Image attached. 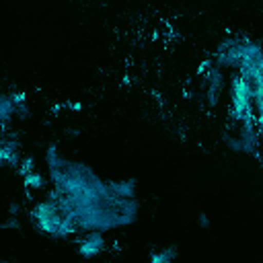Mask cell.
Masks as SVG:
<instances>
[{
	"label": "cell",
	"mask_w": 263,
	"mask_h": 263,
	"mask_svg": "<svg viewBox=\"0 0 263 263\" xmlns=\"http://www.w3.org/2000/svg\"><path fill=\"white\" fill-rule=\"evenodd\" d=\"M78 134H80V132H78V129H74V127H68V129H66V138H68V140L78 138Z\"/></svg>",
	"instance_id": "cell-14"
},
{
	"label": "cell",
	"mask_w": 263,
	"mask_h": 263,
	"mask_svg": "<svg viewBox=\"0 0 263 263\" xmlns=\"http://www.w3.org/2000/svg\"><path fill=\"white\" fill-rule=\"evenodd\" d=\"M18 175L21 177H25L27 173H33L35 171V158H31V156H25V158H21V164H18Z\"/></svg>",
	"instance_id": "cell-8"
},
{
	"label": "cell",
	"mask_w": 263,
	"mask_h": 263,
	"mask_svg": "<svg viewBox=\"0 0 263 263\" xmlns=\"http://www.w3.org/2000/svg\"><path fill=\"white\" fill-rule=\"evenodd\" d=\"M23 179H25V187H27L29 191H31V189H33V191H37V189L45 187V177H43L37 168H35L33 173H27Z\"/></svg>",
	"instance_id": "cell-6"
},
{
	"label": "cell",
	"mask_w": 263,
	"mask_h": 263,
	"mask_svg": "<svg viewBox=\"0 0 263 263\" xmlns=\"http://www.w3.org/2000/svg\"><path fill=\"white\" fill-rule=\"evenodd\" d=\"M29 117H31V109H29L27 103H21V105L14 107V119H18V121H27Z\"/></svg>",
	"instance_id": "cell-9"
},
{
	"label": "cell",
	"mask_w": 263,
	"mask_h": 263,
	"mask_svg": "<svg viewBox=\"0 0 263 263\" xmlns=\"http://www.w3.org/2000/svg\"><path fill=\"white\" fill-rule=\"evenodd\" d=\"M14 119V103L8 92L0 90V125H6Z\"/></svg>",
	"instance_id": "cell-4"
},
{
	"label": "cell",
	"mask_w": 263,
	"mask_h": 263,
	"mask_svg": "<svg viewBox=\"0 0 263 263\" xmlns=\"http://www.w3.org/2000/svg\"><path fill=\"white\" fill-rule=\"evenodd\" d=\"M8 216H18L21 212H23V205H21V201H16V199H12L10 203H8Z\"/></svg>",
	"instance_id": "cell-11"
},
{
	"label": "cell",
	"mask_w": 263,
	"mask_h": 263,
	"mask_svg": "<svg viewBox=\"0 0 263 263\" xmlns=\"http://www.w3.org/2000/svg\"><path fill=\"white\" fill-rule=\"evenodd\" d=\"M55 199L45 197L41 201H35L31 212H29V220H31L33 228L39 234L49 236L53 240H58V230H60V224L64 220V214H62V210H60Z\"/></svg>",
	"instance_id": "cell-1"
},
{
	"label": "cell",
	"mask_w": 263,
	"mask_h": 263,
	"mask_svg": "<svg viewBox=\"0 0 263 263\" xmlns=\"http://www.w3.org/2000/svg\"><path fill=\"white\" fill-rule=\"evenodd\" d=\"M111 193L119 199H136V181L125 179V181H109L107 183Z\"/></svg>",
	"instance_id": "cell-3"
},
{
	"label": "cell",
	"mask_w": 263,
	"mask_h": 263,
	"mask_svg": "<svg viewBox=\"0 0 263 263\" xmlns=\"http://www.w3.org/2000/svg\"><path fill=\"white\" fill-rule=\"evenodd\" d=\"M222 140H224V144H226L232 152H242V144H240V140H238L236 134H228V132H224V134H222Z\"/></svg>",
	"instance_id": "cell-7"
},
{
	"label": "cell",
	"mask_w": 263,
	"mask_h": 263,
	"mask_svg": "<svg viewBox=\"0 0 263 263\" xmlns=\"http://www.w3.org/2000/svg\"><path fill=\"white\" fill-rule=\"evenodd\" d=\"M21 220H18V216H8L2 224H0V228H4V230H21Z\"/></svg>",
	"instance_id": "cell-10"
},
{
	"label": "cell",
	"mask_w": 263,
	"mask_h": 263,
	"mask_svg": "<svg viewBox=\"0 0 263 263\" xmlns=\"http://www.w3.org/2000/svg\"><path fill=\"white\" fill-rule=\"evenodd\" d=\"M197 224H199V228H210V218H208L205 214H199Z\"/></svg>",
	"instance_id": "cell-12"
},
{
	"label": "cell",
	"mask_w": 263,
	"mask_h": 263,
	"mask_svg": "<svg viewBox=\"0 0 263 263\" xmlns=\"http://www.w3.org/2000/svg\"><path fill=\"white\" fill-rule=\"evenodd\" d=\"M179 255V247L177 245H168L164 249L152 251L150 253V263H173Z\"/></svg>",
	"instance_id": "cell-5"
},
{
	"label": "cell",
	"mask_w": 263,
	"mask_h": 263,
	"mask_svg": "<svg viewBox=\"0 0 263 263\" xmlns=\"http://www.w3.org/2000/svg\"><path fill=\"white\" fill-rule=\"evenodd\" d=\"M62 107H70L72 111H82V103H78V101H76V103H74V101H70V103H64Z\"/></svg>",
	"instance_id": "cell-13"
},
{
	"label": "cell",
	"mask_w": 263,
	"mask_h": 263,
	"mask_svg": "<svg viewBox=\"0 0 263 263\" xmlns=\"http://www.w3.org/2000/svg\"><path fill=\"white\" fill-rule=\"evenodd\" d=\"M105 249H107V238H105V232H101V230L82 232V236H80V240L76 245V253L86 261L99 257Z\"/></svg>",
	"instance_id": "cell-2"
}]
</instances>
